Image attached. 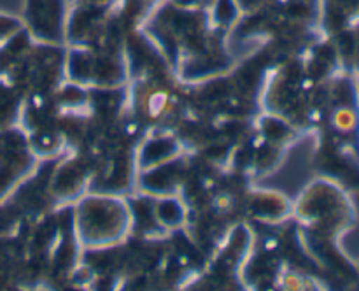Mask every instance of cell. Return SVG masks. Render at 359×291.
<instances>
[{
	"label": "cell",
	"instance_id": "6da1fadb",
	"mask_svg": "<svg viewBox=\"0 0 359 291\" xmlns=\"http://www.w3.org/2000/svg\"><path fill=\"white\" fill-rule=\"evenodd\" d=\"M142 30L163 53L179 81L200 83L233 69L228 34L214 27L209 11L179 9L167 0L154 9Z\"/></svg>",
	"mask_w": 359,
	"mask_h": 291
},
{
	"label": "cell",
	"instance_id": "7a4b0ae2",
	"mask_svg": "<svg viewBox=\"0 0 359 291\" xmlns=\"http://www.w3.org/2000/svg\"><path fill=\"white\" fill-rule=\"evenodd\" d=\"M302 228L323 241H337L356 224V209L349 195L332 179H316L293 205Z\"/></svg>",
	"mask_w": 359,
	"mask_h": 291
},
{
	"label": "cell",
	"instance_id": "3957f363",
	"mask_svg": "<svg viewBox=\"0 0 359 291\" xmlns=\"http://www.w3.org/2000/svg\"><path fill=\"white\" fill-rule=\"evenodd\" d=\"M77 241L90 249L118 245L133 228L128 202L112 193L81 196L74 212Z\"/></svg>",
	"mask_w": 359,
	"mask_h": 291
},
{
	"label": "cell",
	"instance_id": "277c9868",
	"mask_svg": "<svg viewBox=\"0 0 359 291\" xmlns=\"http://www.w3.org/2000/svg\"><path fill=\"white\" fill-rule=\"evenodd\" d=\"M65 48V81L95 90L125 88L130 81L125 48Z\"/></svg>",
	"mask_w": 359,
	"mask_h": 291
},
{
	"label": "cell",
	"instance_id": "5b68a950",
	"mask_svg": "<svg viewBox=\"0 0 359 291\" xmlns=\"http://www.w3.org/2000/svg\"><path fill=\"white\" fill-rule=\"evenodd\" d=\"M70 0H25L21 23L37 44L65 46Z\"/></svg>",
	"mask_w": 359,
	"mask_h": 291
},
{
	"label": "cell",
	"instance_id": "8992f818",
	"mask_svg": "<svg viewBox=\"0 0 359 291\" xmlns=\"http://www.w3.org/2000/svg\"><path fill=\"white\" fill-rule=\"evenodd\" d=\"M354 25H359V0H321L319 28L323 35L332 37Z\"/></svg>",
	"mask_w": 359,
	"mask_h": 291
},
{
	"label": "cell",
	"instance_id": "52a82bcc",
	"mask_svg": "<svg viewBox=\"0 0 359 291\" xmlns=\"http://www.w3.org/2000/svg\"><path fill=\"white\" fill-rule=\"evenodd\" d=\"M181 153V140L172 137L170 133H156L140 144L135 153L137 172L158 167L167 161L174 160Z\"/></svg>",
	"mask_w": 359,
	"mask_h": 291
},
{
	"label": "cell",
	"instance_id": "ba28073f",
	"mask_svg": "<svg viewBox=\"0 0 359 291\" xmlns=\"http://www.w3.org/2000/svg\"><path fill=\"white\" fill-rule=\"evenodd\" d=\"M252 214L258 216L259 219L269 221H280L283 217H287L293 214V203L286 200V196L279 193H259L252 196Z\"/></svg>",
	"mask_w": 359,
	"mask_h": 291
},
{
	"label": "cell",
	"instance_id": "9c48e42d",
	"mask_svg": "<svg viewBox=\"0 0 359 291\" xmlns=\"http://www.w3.org/2000/svg\"><path fill=\"white\" fill-rule=\"evenodd\" d=\"M153 209L158 223L165 228V231L167 228H181L184 224L186 209L177 196H156V203L153 205Z\"/></svg>",
	"mask_w": 359,
	"mask_h": 291
},
{
	"label": "cell",
	"instance_id": "30bf717a",
	"mask_svg": "<svg viewBox=\"0 0 359 291\" xmlns=\"http://www.w3.org/2000/svg\"><path fill=\"white\" fill-rule=\"evenodd\" d=\"M209 18L214 27L230 35L231 28L242 18V13L237 4H235V0H216L214 6L209 9Z\"/></svg>",
	"mask_w": 359,
	"mask_h": 291
},
{
	"label": "cell",
	"instance_id": "8fae6325",
	"mask_svg": "<svg viewBox=\"0 0 359 291\" xmlns=\"http://www.w3.org/2000/svg\"><path fill=\"white\" fill-rule=\"evenodd\" d=\"M23 30V23L20 18L9 16V14L0 13V48L6 46L14 35H18Z\"/></svg>",
	"mask_w": 359,
	"mask_h": 291
},
{
	"label": "cell",
	"instance_id": "7c38bea8",
	"mask_svg": "<svg viewBox=\"0 0 359 291\" xmlns=\"http://www.w3.org/2000/svg\"><path fill=\"white\" fill-rule=\"evenodd\" d=\"M273 2H276V0H235V4H237L238 9H241L242 16H251V14L259 13V11L272 6Z\"/></svg>",
	"mask_w": 359,
	"mask_h": 291
},
{
	"label": "cell",
	"instance_id": "4fadbf2b",
	"mask_svg": "<svg viewBox=\"0 0 359 291\" xmlns=\"http://www.w3.org/2000/svg\"><path fill=\"white\" fill-rule=\"evenodd\" d=\"M174 4L179 9H188V11H209L214 6L216 0H168Z\"/></svg>",
	"mask_w": 359,
	"mask_h": 291
},
{
	"label": "cell",
	"instance_id": "5bb4252c",
	"mask_svg": "<svg viewBox=\"0 0 359 291\" xmlns=\"http://www.w3.org/2000/svg\"><path fill=\"white\" fill-rule=\"evenodd\" d=\"M151 2H154V4H156V6H161V4L167 2V0H151Z\"/></svg>",
	"mask_w": 359,
	"mask_h": 291
},
{
	"label": "cell",
	"instance_id": "9a60e30c",
	"mask_svg": "<svg viewBox=\"0 0 359 291\" xmlns=\"http://www.w3.org/2000/svg\"><path fill=\"white\" fill-rule=\"evenodd\" d=\"M70 2H91V0H70Z\"/></svg>",
	"mask_w": 359,
	"mask_h": 291
},
{
	"label": "cell",
	"instance_id": "2e32d148",
	"mask_svg": "<svg viewBox=\"0 0 359 291\" xmlns=\"http://www.w3.org/2000/svg\"><path fill=\"white\" fill-rule=\"evenodd\" d=\"M358 84H359V76H358Z\"/></svg>",
	"mask_w": 359,
	"mask_h": 291
}]
</instances>
